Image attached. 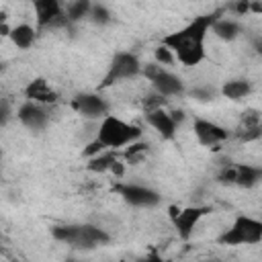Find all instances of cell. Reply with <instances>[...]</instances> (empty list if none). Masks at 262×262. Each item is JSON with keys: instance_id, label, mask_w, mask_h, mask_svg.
<instances>
[{"instance_id": "5bb4252c", "label": "cell", "mask_w": 262, "mask_h": 262, "mask_svg": "<svg viewBox=\"0 0 262 262\" xmlns=\"http://www.w3.org/2000/svg\"><path fill=\"white\" fill-rule=\"evenodd\" d=\"M145 123L166 141H172L176 137V131H178V123L174 121L172 113L166 111L164 106H156V108H149L145 111Z\"/></svg>"}, {"instance_id": "e0dca14e", "label": "cell", "mask_w": 262, "mask_h": 262, "mask_svg": "<svg viewBox=\"0 0 262 262\" xmlns=\"http://www.w3.org/2000/svg\"><path fill=\"white\" fill-rule=\"evenodd\" d=\"M219 94L227 100H242L252 94V82L248 78H231L223 82V86L219 88Z\"/></svg>"}, {"instance_id": "4316f807", "label": "cell", "mask_w": 262, "mask_h": 262, "mask_svg": "<svg viewBox=\"0 0 262 262\" xmlns=\"http://www.w3.org/2000/svg\"><path fill=\"white\" fill-rule=\"evenodd\" d=\"M111 174H115V178H123V174H125V164H123L121 160H117V162L113 164V168H111Z\"/></svg>"}, {"instance_id": "d4e9b609", "label": "cell", "mask_w": 262, "mask_h": 262, "mask_svg": "<svg viewBox=\"0 0 262 262\" xmlns=\"http://www.w3.org/2000/svg\"><path fill=\"white\" fill-rule=\"evenodd\" d=\"M104 149H106V147H104V145H102V143H100V141L94 137L92 141H88V143L84 145V149H82V156L88 160V158H92V156H96V154H100V151H104Z\"/></svg>"}, {"instance_id": "d6986e66", "label": "cell", "mask_w": 262, "mask_h": 262, "mask_svg": "<svg viewBox=\"0 0 262 262\" xmlns=\"http://www.w3.org/2000/svg\"><path fill=\"white\" fill-rule=\"evenodd\" d=\"M211 31H213V35L217 39H221L225 43H231V41H235L242 35V25L237 20H233V18H221V16H217V20L213 23Z\"/></svg>"}, {"instance_id": "6da1fadb", "label": "cell", "mask_w": 262, "mask_h": 262, "mask_svg": "<svg viewBox=\"0 0 262 262\" xmlns=\"http://www.w3.org/2000/svg\"><path fill=\"white\" fill-rule=\"evenodd\" d=\"M217 16H219V12L194 16L184 27L164 35L162 43L174 51L178 63H182L186 68H194L199 63H203L207 57L205 41H207V35L211 33L213 23L217 20Z\"/></svg>"}, {"instance_id": "52a82bcc", "label": "cell", "mask_w": 262, "mask_h": 262, "mask_svg": "<svg viewBox=\"0 0 262 262\" xmlns=\"http://www.w3.org/2000/svg\"><path fill=\"white\" fill-rule=\"evenodd\" d=\"M217 182L223 186H239V188H254L262 184V166L256 164H235L227 160L221 164L217 172Z\"/></svg>"}, {"instance_id": "44dd1931", "label": "cell", "mask_w": 262, "mask_h": 262, "mask_svg": "<svg viewBox=\"0 0 262 262\" xmlns=\"http://www.w3.org/2000/svg\"><path fill=\"white\" fill-rule=\"evenodd\" d=\"M92 4H94L92 0H68L66 2V16H68L70 25H78L82 20H88Z\"/></svg>"}, {"instance_id": "8992f818", "label": "cell", "mask_w": 262, "mask_h": 262, "mask_svg": "<svg viewBox=\"0 0 262 262\" xmlns=\"http://www.w3.org/2000/svg\"><path fill=\"white\" fill-rule=\"evenodd\" d=\"M141 70H143V63L139 61V57L131 51H117L106 68V74L98 86V90H104V88H111L123 80H133L137 76H141Z\"/></svg>"}, {"instance_id": "9c48e42d", "label": "cell", "mask_w": 262, "mask_h": 262, "mask_svg": "<svg viewBox=\"0 0 262 262\" xmlns=\"http://www.w3.org/2000/svg\"><path fill=\"white\" fill-rule=\"evenodd\" d=\"M113 190L131 207L135 209H156L162 203V194L145 184H137V182H117L113 186Z\"/></svg>"}, {"instance_id": "ffe728a7", "label": "cell", "mask_w": 262, "mask_h": 262, "mask_svg": "<svg viewBox=\"0 0 262 262\" xmlns=\"http://www.w3.org/2000/svg\"><path fill=\"white\" fill-rule=\"evenodd\" d=\"M147 154H149V143L137 139V141L129 143L127 147H123L121 158H123L129 166H139V164H143V162L147 160Z\"/></svg>"}, {"instance_id": "3957f363", "label": "cell", "mask_w": 262, "mask_h": 262, "mask_svg": "<svg viewBox=\"0 0 262 262\" xmlns=\"http://www.w3.org/2000/svg\"><path fill=\"white\" fill-rule=\"evenodd\" d=\"M143 137L141 127L123 121L121 117L115 115H106L98 121V129H96V139L106 147V149H123L129 143L137 141Z\"/></svg>"}, {"instance_id": "7a4b0ae2", "label": "cell", "mask_w": 262, "mask_h": 262, "mask_svg": "<svg viewBox=\"0 0 262 262\" xmlns=\"http://www.w3.org/2000/svg\"><path fill=\"white\" fill-rule=\"evenodd\" d=\"M55 242L76 250H94L111 242V233L94 223H61L51 227Z\"/></svg>"}, {"instance_id": "83f0119b", "label": "cell", "mask_w": 262, "mask_h": 262, "mask_svg": "<svg viewBox=\"0 0 262 262\" xmlns=\"http://www.w3.org/2000/svg\"><path fill=\"white\" fill-rule=\"evenodd\" d=\"M235 10H237L239 14H244V12L252 10V6H250V0H239V2H237V6H235Z\"/></svg>"}, {"instance_id": "ba28073f", "label": "cell", "mask_w": 262, "mask_h": 262, "mask_svg": "<svg viewBox=\"0 0 262 262\" xmlns=\"http://www.w3.org/2000/svg\"><path fill=\"white\" fill-rule=\"evenodd\" d=\"M213 209L209 205H190V207H168V217L182 242H188L194 233V227L211 213Z\"/></svg>"}, {"instance_id": "f546056e", "label": "cell", "mask_w": 262, "mask_h": 262, "mask_svg": "<svg viewBox=\"0 0 262 262\" xmlns=\"http://www.w3.org/2000/svg\"><path fill=\"white\" fill-rule=\"evenodd\" d=\"M170 113H172V117H174V121H176L178 125H180V123L186 119V117H184V111H170Z\"/></svg>"}, {"instance_id": "cb8c5ba5", "label": "cell", "mask_w": 262, "mask_h": 262, "mask_svg": "<svg viewBox=\"0 0 262 262\" xmlns=\"http://www.w3.org/2000/svg\"><path fill=\"white\" fill-rule=\"evenodd\" d=\"M217 88H213V86H209V84H203V86H194L192 90H188V94L192 96V98H196L199 102H211L215 96H217Z\"/></svg>"}, {"instance_id": "8fae6325", "label": "cell", "mask_w": 262, "mask_h": 262, "mask_svg": "<svg viewBox=\"0 0 262 262\" xmlns=\"http://www.w3.org/2000/svg\"><path fill=\"white\" fill-rule=\"evenodd\" d=\"M70 104L82 119L88 121H100L111 113V104L100 92H80L72 98Z\"/></svg>"}, {"instance_id": "ac0fdd59", "label": "cell", "mask_w": 262, "mask_h": 262, "mask_svg": "<svg viewBox=\"0 0 262 262\" xmlns=\"http://www.w3.org/2000/svg\"><path fill=\"white\" fill-rule=\"evenodd\" d=\"M119 149H104L92 158L86 160V170L88 172H94V174H104V172H111L113 164L119 160Z\"/></svg>"}, {"instance_id": "f1b7e54d", "label": "cell", "mask_w": 262, "mask_h": 262, "mask_svg": "<svg viewBox=\"0 0 262 262\" xmlns=\"http://www.w3.org/2000/svg\"><path fill=\"white\" fill-rule=\"evenodd\" d=\"M252 47H254V51L262 57V37H254V39H252Z\"/></svg>"}, {"instance_id": "4fadbf2b", "label": "cell", "mask_w": 262, "mask_h": 262, "mask_svg": "<svg viewBox=\"0 0 262 262\" xmlns=\"http://www.w3.org/2000/svg\"><path fill=\"white\" fill-rule=\"evenodd\" d=\"M192 133H194L196 141L209 149H217L223 141L229 139V129H225L223 125H219L211 119H205V117L192 119Z\"/></svg>"}, {"instance_id": "603a6c76", "label": "cell", "mask_w": 262, "mask_h": 262, "mask_svg": "<svg viewBox=\"0 0 262 262\" xmlns=\"http://www.w3.org/2000/svg\"><path fill=\"white\" fill-rule=\"evenodd\" d=\"M154 61H158L160 66L170 68L172 63H176V55H174V51H172L170 47H166L164 43H160V45L154 49Z\"/></svg>"}, {"instance_id": "277c9868", "label": "cell", "mask_w": 262, "mask_h": 262, "mask_svg": "<svg viewBox=\"0 0 262 262\" xmlns=\"http://www.w3.org/2000/svg\"><path fill=\"white\" fill-rule=\"evenodd\" d=\"M262 242V219L252 215H235L231 225L217 237L219 246H256Z\"/></svg>"}, {"instance_id": "5b68a950", "label": "cell", "mask_w": 262, "mask_h": 262, "mask_svg": "<svg viewBox=\"0 0 262 262\" xmlns=\"http://www.w3.org/2000/svg\"><path fill=\"white\" fill-rule=\"evenodd\" d=\"M141 76L151 84V90L158 92L164 98H174V96H184L188 90L184 86V80L174 74L170 68L160 66L158 61H151L147 66H143Z\"/></svg>"}, {"instance_id": "9a60e30c", "label": "cell", "mask_w": 262, "mask_h": 262, "mask_svg": "<svg viewBox=\"0 0 262 262\" xmlns=\"http://www.w3.org/2000/svg\"><path fill=\"white\" fill-rule=\"evenodd\" d=\"M23 94H25L27 100H35V102L45 104V106H53V104H57V100H59L57 90H55L45 78H33V80L25 86Z\"/></svg>"}, {"instance_id": "484cf974", "label": "cell", "mask_w": 262, "mask_h": 262, "mask_svg": "<svg viewBox=\"0 0 262 262\" xmlns=\"http://www.w3.org/2000/svg\"><path fill=\"white\" fill-rule=\"evenodd\" d=\"M10 115H12V111H10V102H8L6 98H2V102H0V125H2V127L8 125Z\"/></svg>"}, {"instance_id": "7402d4cb", "label": "cell", "mask_w": 262, "mask_h": 262, "mask_svg": "<svg viewBox=\"0 0 262 262\" xmlns=\"http://www.w3.org/2000/svg\"><path fill=\"white\" fill-rule=\"evenodd\" d=\"M88 20H90L92 25H96V27H106V25L113 23V12L108 10L106 4H102V2H94L92 8H90Z\"/></svg>"}, {"instance_id": "30bf717a", "label": "cell", "mask_w": 262, "mask_h": 262, "mask_svg": "<svg viewBox=\"0 0 262 262\" xmlns=\"http://www.w3.org/2000/svg\"><path fill=\"white\" fill-rule=\"evenodd\" d=\"M31 4L35 10L37 29H59L70 25L63 0H31Z\"/></svg>"}, {"instance_id": "2e32d148", "label": "cell", "mask_w": 262, "mask_h": 262, "mask_svg": "<svg viewBox=\"0 0 262 262\" xmlns=\"http://www.w3.org/2000/svg\"><path fill=\"white\" fill-rule=\"evenodd\" d=\"M37 33H39L37 27L29 25V23H18L12 27L8 39L16 49H31L37 41Z\"/></svg>"}, {"instance_id": "7c38bea8", "label": "cell", "mask_w": 262, "mask_h": 262, "mask_svg": "<svg viewBox=\"0 0 262 262\" xmlns=\"http://www.w3.org/2000/svg\"><path fill=\"white\" fill-rule=\"evenodd\" d=\"M14 117L18 119V123H20L25 129H29V131H33V133H41V131H45L47 125H49V106L25 98V100L18 104Z\"/></svg>"}]
</instances>
